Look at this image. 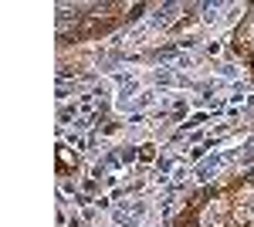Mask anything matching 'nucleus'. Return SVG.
<instances>
[{
    "instance_id": "nucleus-1",
    "label": "nucleus",
    "mask_w": 254,
    "mask_h": 227,
    "mask_svg": "<svg viewBox=\"0 0 254 227\" xmlns=\"http://www.w3.org/2000/svg\"><path fill=\"white\" fill-rule=\"evenodd\" d=\"M237 221H241V224L254 221V187L241 190V197H237Z\"/></svg>"
},
{
    "instance_id": "nucleus-2",
    "label": "nucleus",
    "mask_w": 254,
    "mask_h": 227,
    "mask_svg": "<svg viewBox=\"0 0 254 227\" xmlns=\"http://www.w3.org/2000/svg\"><path fill=\"white\" fill-rule=\"evenodd\" d=\"M200 227H224V204L217 200L210 207L203 210V217H200Z\"/></svg>"
},
{
    "instance_id": "nucleus-3",
    "label": "nucleus",
    "mask_w": 254,
    "mask_h": 227,
    "mask_svg": "<svg viewBox=\"0 0 254 227\" xmlns=\"http://www.w3.org/2000/svg\"><path fill=\"white\" fill-rule=\"evenodd\" d=\"M139 214H142V207H119L116 210V224H136L139 221Z\"/></svg>"
},
{
    "instance_id": "nucleus-4",
    "label": "nucleus",
    "mask_w": 254,
    "mask_h": 227,
    "mask_svg": "<svg viewBox=\"0 0 254 227\" xmlns=\"http://www.w3.org/2000/svg\"><path fill=\"white\" fill-rule=\"evenodd\" d=\"M251 159H254V139H251V143H248V150L241 152V159H237V163H241V166H248Z\"/></svg>"
}]
</instances>
